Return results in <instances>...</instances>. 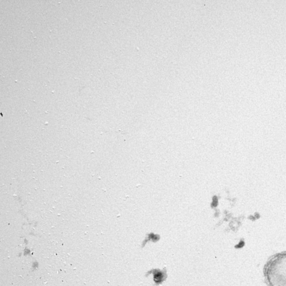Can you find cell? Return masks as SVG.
<instances>
[{"mask_svg":"<svg viewBox=\"0 0 286 286\" xmlns=\"http://www.w3.org/2000/svg\"><path fill=\"white\" fill-rule=\"evenodd\" d=\"M264 276L268 286H286V251L272 256L264 266Z\"/></svg>","mask_w":286,"mask_h":286,"instance_id":"obj_1","label":"cell"}]
</instances>
